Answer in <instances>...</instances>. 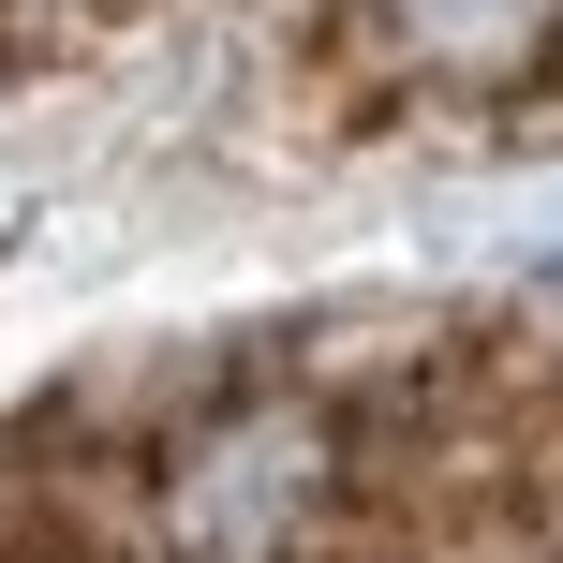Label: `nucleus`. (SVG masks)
<instances>
[{"mask_svg":"<svg viewBox=\"0 0 563 563\" xmlns=\"http://www.w3.org/2000/svg\"><path fill=\"white\" fill-rule=\"evenodd\" d=\"M386 45L445 89H534L563 59V0H371Z\"/></svg>","mask_w":563,"mask_h":563,"instance_id":"nucleus-2","label":"nucleus"},{"mask_svg":"<svg viewBox=\"0 0 563 563\" xmlns=\"http://www.w3.org/2000/svg\"><path fill=\"white\" fill-rule=\"evenodd\" d=\"M356 489V445L311 386H238L208 416H178L134 475L148 563H297Z\"/></svg>","mask_w":563,"mask_h":563,"instance_id":"nucleus-1","label":"nucleus"}]
</instances>
